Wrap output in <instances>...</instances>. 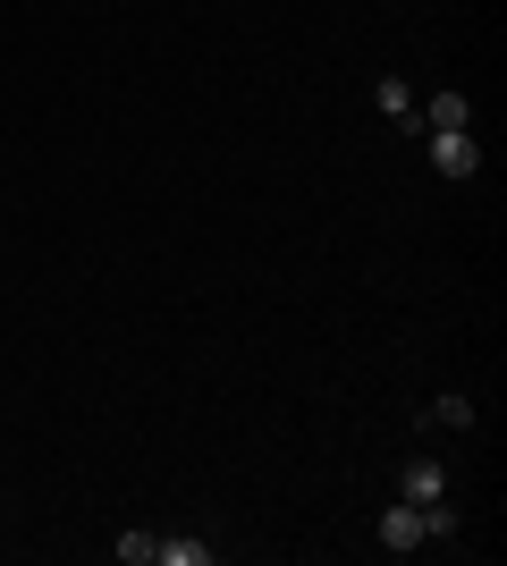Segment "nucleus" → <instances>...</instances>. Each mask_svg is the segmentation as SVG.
<instances>
[{
    "label": "nucleus",
    "instance_id": "f257e3e1",
    "mask_svg": "<svg viewBox=\"0 0 507 566\" xmlns=\"http://www.w3.org/2000/svg\"><path fill=\"white\" fill-rule=\"evenodd\" d=\"M432 169L440 178H474V169H483V144L465 136V127H448V136H432Z\"/></svg>",
    "mask_w": 507,
    "mask_h": 566
},
{
    "label": "nucleus",
    "instance_id": "f03ea898",
    "mask_svg": "<svg viewBox=\"0 0 507 566\" xmlns=\"http://www.w3.org/2000/svg\"><path fill=\"white\" fill-rule=\"evenodd\" d=\"M398 499H414V507H432V499H448V473H440L432 457H414V465L398 473Z\"/></svg>",
    "mask_w": 507,
    "mask_h": 566
},
{
    "label": "nucleus",
    "instance_id": "7ed1b4c3",
    "mask_svg": "<svg viewBox=\"0 0 507 566\" xmlns=\"http://www.w3.org/2000/svg\"><path fill=\"white\" fill-rule=\"evenodd\" d=\"M381 549H423V507H414V499H398L381 516Z\"/></svg>",
    "mask_w": 507,
    "mask_h": 566
},
{
    "label": "nucleus",
    "instance_id": "20e7f679",
    "mask_svg": "<svg viewBox=\"0 0 507 566\" xmlns=\"http://www.w3.org/2000/svg\"><path fill=\"white\" fill-rule=\"evenodd\" d=\"M372 102H381V111L398 118V127H414V136H423V111H414V94H406V76H381V85H372Z\"/></svg>",
    "mask_w": 507,
    "mask_h": 566
},
{
    "label": "nucleus",
    "instance_id": "39448f33",
    "mask_svg": "<svg viewBox=\"0 0 507 566\" xmlns=\"http://www.w3.org/2000/svg\"><path fill=\"white\" fill-rule=\"evenodd\" d=\"M152 566H212V542H187V533H169V542H152Z\"/></svg>",
    "mask_w": 507,
    "mask_h": 566
},
{
    "label": "nucleus",
    "instance_id": "423d86ee",
    "mask_svg": "<svg viewBox=\"0 0 507 566\" xmlns=\"http://www.w3.org/2000/svg\"><path fill=\"white\" fill-rule=\"evenodd\" d=\"M423 127H432V136H448V127H474V111H465V94H432V111H423Z\"/></svg>",
    "mask_w": 507,
    "mask_h": 566
},
{
    "label": "nucleus",
    "instance_id": "0eeeda50",
    "mask_svg": "<svg viewBox=\"0 0 507 566\" xmlns=\"http://www.w3.org/2000/svg\"><path fill=\"white\" fill-rule=\"evenodd\" d=\"M432 423L465 431V423H474V398H465V389H440V398H432Z\"/></svg>",
    "mask_w": 507,
    "mask_h": 566
},
{
    "label": "nucleus",
    "instance_id": "6e6552de",
    "mask_svg": "<svg viewBox=\"0 0 507 566\" xmlns=\"http://www.w3.org/2000/svg\"><path fill=\"white\" fill-rule=\"evenodd\" d=\"M448 533H457V516H448V499H432L423 507V542H448Z\"/></svg>",
    "mask_w": 507,
    "mask_h": 566
},
{
    "label": "nucleus",
    "instance_id": "1a4fd4ad",
    "mask_svg": "<svg viewBox=\"0 0 507 566\" xmlns=\"http://www.w3.org/2000/svg\"><path fill=\"white\" fill-rule=\"evenodd\" d=\"M119 566H152V533H119Z\"/></svg>",
    "mask_w": 507,
    "mask_h": 566
}]
</instances>
